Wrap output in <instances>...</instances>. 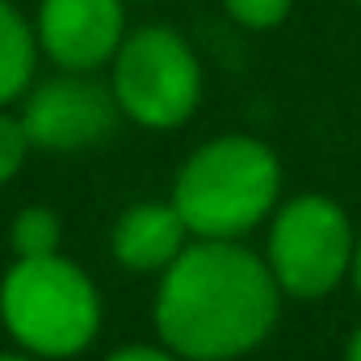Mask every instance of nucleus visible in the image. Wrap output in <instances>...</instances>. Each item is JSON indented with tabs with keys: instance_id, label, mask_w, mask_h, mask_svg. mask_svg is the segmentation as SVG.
I'll use <instances>...</instances> for the list:
<instances>
[{
	"instance_id": "f257e3e1",
	"label": "nucleus",
	"mask_w": 361,
	"mask_h": 361,
	"mask_svg": "<svg viewBox=\"0 0 361 361\" xmlns=\"http://www.w3.org/2000/svg\"><path fill=\"white\" fill-rule=\"evenodd\" d=\"M281 311V286L265 257L240 240H193L160 273L156 332L180 361H235L265 345Z\"/></svg>"
},
{
	"instance_id": "f03ea898",
	"label": "nucleus",
	"mask_w": 361,
	"mask_h": 361,
	"mask_svg": "<svg viewBox=\"0 0 361 361\" xmlns=\"http://www.w3.org/2000/svg\"><path fill=\"white\" fill-rule=\"evenodd\" d=\"M281 197V164L257 135H219L202 143L173 180V206L193 240H244Z\"/></svg>"
},
{
	"instance_id": "7ed1b4c3",
	"label": "nucleus",
	"mask_w": 361,
	"mask_h": 361,
	"mask_svg": "<svg viewBox=\"0 0 361 361\" xmlns=\"http://www.w3.org/2000/svg\"><path fill=\"white\" fill-rule=\"evenodd\" d=\"M0 319L21 353L38 361L76 357L101 328V294L63 252L17 261L0 281Z\"/></svg>"
},
{
	"instance_id": "20e7f679",
	"label": "nucleus",
	"mask_w": 361,
	"mask_h": 361,
	"mask_svg": "<svg viewBox=\"0 0 361 361\" xmlns=\"http://www.w3.org/2000/svg\"><path fill=\"white\" fill-rule=\"evenodd\" d=\"M357 252V231L341 202L328 193H298L273 210L265 265L281 294L315 302L332 294L349 273Z\"/></svg>"
},
{
	"instance_id": "39448f33",
	"label": "nucleus",
	"mask_w": 361,
	"mask_h": 361,
	"mask_svg": "<svg viewBox=\"0 0 361 361\" xmlns=\"http://www.w3.org/2000/svg\"><path fill=\"white\" fill-rule=\"evenodd\" d=\"M109 89L130 122L147 130H173L193 118L202 101V63L177 30L143 25L122 38Z\"/></svg>"
},
{
	"instance_id": "423d86ee",
	"label": "nucleus",
	"mask_w": 361,
	"mask_h": 361,
	"mask_svg": "<svg viewBox=\"0 0 361 361\" xmlns=\"http://www.w3.org/2000/svg\"><path fill=\"white\" fill-rule=\"evenodd\" d=\"M118 118L122 109L114 101V89L89 80V72H63L38 85L21 109L30 147H47V152H80L92 143H105Z\"/></svg>"
},
{
	"instance_id": "0eeeda50",
	"label": "nucleus",
	"mask_w": 361,
	"mask_h": 361,
	"mask_svg": "<svg viewBox=\"0 0 361 361\" xmlns=\"http://www.w3.org/2000/svg\"><path fill=\"white\" fill-rule=\"evenodd\" d=\"M38 47L63 72H97L126 38L122 0H42Z\"/></svg>"
},
{
	"instance_id": "6e6552de",
	"label": "nucleus",
	"mask_w": 361,
	"mask_h": 361,
	"mask_svg": "<svg viewBox=\"0 0 361 361\" xmlns=\"http://www.w3.org/2000/svg\"><path fill=\"white\" fill-rule=\"evenodd\" d=\"M189 244V227L173 202H135L109 231V252L130 273H164Z\"/></svg>"
},
{
	"instance_id": "1a4fd4ad",
	"label": "nucleus",
	"mask_w": 361,
	"mask_h": 361,
	"mask_svg": "<svg viewBox=\"0 0 361 361\" xmlns=\"http://www.w3.org/2000/svg\"><path fill=\"white\" fill-rule=\"evenodd\" d=\"M34 59H38V34L8 0H0V109L25 97L34 80Z\"/></svg>"
},
{
	"instance_id": "9d476101",
	"label": "nucleus",
	"mask_w": 361,
	"mask_h": 361,
	"mask_svg": "<svg viewBox=\"0 0 361 361\" xmlns=\"http://www.w3.org/2000/svg\"><path fill=\"white\" fill-rule=\"evenodd\" d=\"M8 240H13L17 261L55 257L59 244H63V223L51 206H25V210H17V219L8 227Z\"/></svg>"
},
{
	"instance_id": "9b49d317",
	"label": "nucleus",
	"mask_w": 361,
	"mask_h": 361,
	"mask_svg": "<svg viewBox=\"0 0 361 361\" xmlns=\"http://www.w3.org/2000/svg\"><path fill=\"white\" fill-rule=\"evenodd\" d=\"M25 152H30V135H25L21 118H13V114L0 109V185L21 173Z\"/></svg>"
},
{
	"instance_id": "f8f14e48",
	"label": "nucleus",
	"mask_w": 361,
	"mask_h": 361,
	"mask_svg": "<svg viewBox=\"0 0 361 361\" xmlns=\"http://www.w3.org/2000/svg\"><path fill=\"white\" fill-rule=\"evenodd\" d=\"M290 4L294 0H223V8L240 25H248V30H273V25H281L286 13H290Z\"/></svg>"
},
{
	"instance_id": "ddd939ff",
	"label": "nucleus",
	"mask_w": 361,
	"mask_h": 361,
	"mask_svg": "<svg viewBox=\"0 0 361 361\" xmlns=\"http://www.w3.org/2000/svg\"><path fill=\"white\" fill-rule=\"evenodd\" d=\"M105 361H180L173 349H156V345H126L118 353H109Z\"/></svg>"
},
{
	"instance_id": "4468645a",
	"label": "nucleus",
	"mask_w": 361,
	"mask_h": 361,
	"mask_svg": "<svg viewBox=\"0 0 361 361\" xmlns=\"http://www.w3.org/2000/svg\"><path fill=\"white\" fill-rule=\"evenodd\" d=\"M345 361H361V328L353 332V341H349V349H345Z\"/></svg>"
},
{
	"instance_id": "2eb2a0df",
	"label": "nucleus",
	"mask_w": 361,
	"mask_h": 361,
	"mask_svg": "<svg viewBox=\"0 0 361 361\" xmlns=\"http://www.w3.org/2000/svg\"><path fill=\"white\" fill-rule=\"evenodd\" d=\"M349 277H353V286H357V294H361V240H357V252H353V273Z\"/></svg>"
},
{
	"instance_id": "dca6fc26",
	"label": "nucleus",
	"mask_w": 361,
	"mask_h": 361,
	"mask_svg": "<svg viewBox=\"0 0 361 361\" xmlns=\"http://www.w3.org/2000/svg\"><path fill=\"white\" fill-rule=\"evenodd\" d=\"M0 361H38V357H30V353H0Z\"/></svg>"
},
{
	"instance_id": "f3484780",
	"label": "nucleus",
	"mask_w": 361,
	"mask_h": 361,
	"mask_svg": "<svg viewBox=\"0 0 361 361\" xmlns=\"http://www.w3.org/2000/svg\"><path fill=\"white\" fill-rule=\"evenodd\" d=\"M357 4H361V0H357Z\"/></svg>"
}]
</instances>
